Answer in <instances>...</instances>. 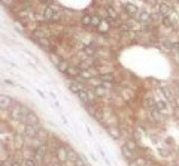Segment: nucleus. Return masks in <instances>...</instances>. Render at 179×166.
<instances>
[{
  "mask_svg": "<svg viewBox=\"0 0 179 166\" xmlns=\"http://www.w3.org/2000/svg\"><path fill=\"white\" fill-rule=\"evenodd\" d=\"M43 15H45L46 21H58L61 18V11L52 9V8H46L43 11Z\"/></svg>",
  "mask_w": 179,
  "mask_h": 166,
  "instance_id": "obj_1",
  "label": "nucleus"
},
{
  "mask_svg": "<svg viewBox=\"0 0 179 166\" xmlns=\"http://www.w3.org/2000/svg\"><path fill=\"white\" fill-rule=\"evenodd\" d=\"M46 151H48L46 145H41L39 148H36L34 150V162H43V159L46 156Z\"/></svg>",
  "mask_w": 179,
  "mask_h": 166,
  "instance_id": "obj_2",
  "label": "nucleus"
},
{
  "mask_svg": "<svg viewBox=\"0 0 179 166\" xmlns=\"http://www.w3.org/2000/svg\"><path fill=\"white\" fill-rule=\"evenodd\" d=\"M34 39V42L39 45V46H42L43 49H51V41L48 39V37H33Z\"/></svg>",
  "mask_w": 179,
  "mask_h": 166,
  "instance_id": "obj_3",
  "label": "nucleus"
},
{
  "mask_svg": "<svg viewBox=\"0 0 179 166\" xmlns=\"http://www.w3.org/2000/svg\"><path fill=\"white\" fill-rule=\"evenodd\" d=\"M96 76V70L91 68V69H87V70H81L79 72V78L81 79H91V78H94Z\"/></svg>",
  "mask_w": 179,
  "mask_h": 166,
  "instance_id": "obj_4",
  "label": "nucleus"
},
{
  "mask_svg": "<svg viewBox=\"0 0 179 166\" xmlns=\"http://www.w3.org/2000/svg\"><path fill=\"white\" fill-rule=\"evenodd\" d=\"M55 153H57V159H58L61 163H66V162H67V148L61 147V148H58Z\"/></svg>",
  "mask_w": 179,
  "mask_h": 166,
  "instance_id": "obj_5",
  "label": "nucleus"
},
{
  "mask_svg": "<svg viewBox=\"0 0 179 166\" xmlns=\"http://www.w3.org/2000/svg\"><path fill=\"white\" fill-rule=\"evenodd\" d=\"M69 88L73 91V93H81L82 90H85V87L81 84V82H75V81H72V82H69Z\"/></svg>",
  "mask_w": 179,
  "mask_h": 166,
  "instance_id": "obj_6",
  "label": "nucleus"
},
{
  "mask_svg": "<svg viewBox=\"0 0 179 166\" xmlns=\"http://www.w3.org/2000/svg\"><path fill=\"white\" fill-rule=\"evenodd\" d=\"M10 115H12V118L14 120H21V117H22V114H21V109H20V106L18 105H14V106H10Z\"/></svg>",
  "mask_w": 179,
  "mask_h": 166,
  "instance_id": "obj_7",
  "label": "nucleus"
},
{
  "mask_svg": "<svg viewBox=\"0 0 179 166\" xmlns=\"http://www.w3.org/2000/svg\"><path fill=\"white\" fill-rule=\"evenodd\" d=\"M124 9H125V12H127L129 15H137V14H139L137 6L133 5V3H125V5H124Z\"/></svg>",
  "mask_w": 179,
  "mask_h": 166,
  "instance_id": "obj_8",
  "label": "nucleus"
},
{
  "mask_svg": "<svg viewBox=\"0 0 179 166\" xmlns=\"http://www.w3.org/2000/svg\"><path fill=\"white\" fill-rule=\"evenodd\" d=\"M137 20H139L140 23L146 24V23L151 21V14H149V12H146V11H140L139 14H137Z\"/></svg>",
  "mask_w": 179,
  "mask_h": 166,
  "instance_id": "obj_9",
  "label": "nucleus"
},
{
  "mask_svg": "<svg viewBox=\"0 0 179 166\" xmlns=\"http://www.w3.org/2000/svg\"><path fill=\"white\" fill-rule=\"evenodd\" d=\"M10 105H12V100H10V97L0 94V109H6V108H9Z\"/></svg>",
  "mask_w": 179,
  "mask_h": 166,
  "instance_id": "obj_10",
  "label": "nucleus"
},
{
  "mask_svg": "<svg viewBox=\"0 0 179 166\" xmlns=\"http://www.w3.org/2000/svg\"><path fill=\"white\" fill-rule=\"evenodd\" d=\"M121 151H122V156H124L127 160H130V162H133V160H134V154H133V151H131V150H129L125 145L122 147V150H121Z\"/></svg>",
  "mask_w": 179,
  "mask_h": 166,
  "instance_id": "obj_11",
  "label": "nucleus"
},
{
  "mask_svg": "<svg viewBox=\"0 0 179 166\" xmlns=\"http://www.w3.org/2000/svg\"><path fill=\"white\" fill-rule=\"evenodd\" d=\"M170 12V8L169 5H166V3H160L158 5V14L160 15H164V17H167V14Z\"/></svg>",
  "mask_w": 179,
  "mask_h": 166,
  "instance_id": "obj_12",
  "label": "nucleus"
},
{
  "mask_svg": "<svg viewBox=\"0 0 179 166\" xmlns=\"http://www.w3.org/2000/svg\"><path fill=\"white\" fill-rule=\"evenodd\" d=\"M94 94H96V96H99V97H103V96H106V94H108V88H105L103 85L96 87V88H94Z\"/></svg>",
  "mask_w": 179,
  "mask_h": 166,
  "instance_id": "obj_13",
  "label": "nucleus"
},
{
  "mask_svg": "<svg viewBox=\"0 0 179 166\" xmlns=\"http://www.w3.org/2000/svg\"><path fill=\"white\" fill-rule=\"evenodd\" d=\"M84 53L87 54V56H90V57H93L94 54H96V45H85L84 46Z\"/></svg>",
  "mask_w": 179,
  "mask_h": 166,
  "instance_id": "obj_14",
  "label": "nucleus"
},
{
  "mask_svg": "<svg viewBox=\"0 0 179 166\" xmlns=\"http://www.w3.org/2000/svg\"><path fill=\"white\" fill-rule=\"evenodd\" d=\"M79 68H75V66H69V69L66 70V75L69 76H79Z\"/></svg>",
  "mask_w": 179,
  "mask_h": 166,
  "instance_id": "obj_15",
  "label": "nucleus"
},
{
  "mask_svg": "<svg viewBox=\"0 0 179 166\" xmlns=\"http://www.w3.org/2000/svg\"><path fill=\"white\" fill-rule=\"evenodd\" d=\"M160 90H161V93L164 94L166 99L170 100V102H173V96H172V93H170V90H169L167 87H160Z\"/></svg>",
  "mask_w": 179,
  "mask_h": 166,
  "instance_id": "obj_16",
  "label": "nucleus"
},
{
  "mask_svg": "<svg viewBox=\"0 0 179 166\" xmlns=\"http://www.w3.org/2000/svg\"><path fill=\"white\" fill-rule=\"evenodd\" d=\"M151 115H152V118H154V120L160 121V120L163 118V112H161V111H158L157 108H154V109H151Z\"/></svg>",
  "mask_w": 179,
  "mask_h": 166,
  "instance_id": "obj_17",
  "label": "nucleus"
},
{
  "mask_svg": "<svg viewBox=\"0 0 179 166\" xmlns=\"http://www.w3.org/2000/svg\"><path fill=\"white\" fill-rule=\"evenodd\" d=\"M79 156L76 154V153L73 151V150H70V148H67V160L69 162H72V163H75L76 162V159H78Z\"/></svg>",
  "mask_w": 179,
  "mask_h": 166,
  "instance_id": "obj_18",
  "label": "nucleus"
},
{
  "mask_svg": "<svg viewBox=\"0 0 179 166\" xmlns=\"http://www.w3.org/2000/svg\"><path fill=\"white\" fill-rule=\"evenodd\" d=\"M108 133H109L113 139H118V138L121 136V133H120V130L117 129V127H109V129H108Z\"/></svg>",
  "mask_w": 179,
  "mask_h": 166,
  "instance_id": "obj_19",
  "label": "nucleus"
},
{
  "mask_svg": "<svg viewBox=\"0 0 179 166\" xmlns=\"http://www.w3.org/2000/svg\"><path fill=\"white\" fill-rule=\"evenodd\" d=\"M99 78L103 82H113V75L112 73H101Z\"/></svg>",
  "mask_w": 179,
  "mask_h": 166,
  "instance_id": "obj_20",
  "label": "nucleus"
},
{
  "mask_svg": "<svg viewBox=\"0 0 179 166\" xmlns=\"http://www.w3.org/2000/svg\"><path fill=\"white\" fill-rule=\"evenodd\" d=\"M109 27H110V24H109L108 21H101V23H100V25H99V27H97V30H100V32L106 33V32L109 30Z\"/></svg>",
  "mask_w": 179,
  "mask_h": 166,
  "instance_id": "obj_21",
  "label": "nucleus"
},
{
  "mask_svg": "<svg viewBox=\"0 0 179 166\" xmlns=\"http://www.w3.org/2000/svg\"><path fill=\"white\" fill-rule=\"evenodd\" d=\"M49 57H51V60H52V63H54L55 66H58L60 63L63 61V58H61L60 56H57L55 53H51V54H49Z\"/></svg>",
  "mask_w": 179,
  "mask_h": 166,
  "instance_id": "obj_22",
  "label": "nucleus"
},
{
  "mask_svg": "<svg viewBox=\"0 0 179 166\" xmlns=\"http://www.w3.org/2000/svg\"><path fill=\"white\" fill-rule=\"evenodd\" d=\"M91 18H93V17L88 15V14L84 15V17H82V25H85V27L90 29V27H91Z\"/></svg>",
  "mask_w": 179,
  "mask_h": 166,
  "instance_id": "obj_23",
  "label": "nucleus"
},
{
  "mask_svg": "<svg viewBox=\"0 0 179 166\" xmlns=\"http://www.w3.org/2000/svg\"><path fill=\"white\" fill-rule=\"evenodd\" d=\"M57 69H58L60 72H64V73H66V70L69 69V63H67L66 60H63V61L60 63V65L57 66Z\"/></svg>",
  "mask_w": 179,
  "mask_h": 166,
  "instance_id": "obj_24",
  "label": "nucleus"
},
{
  "mask_svg": "<svg viewBox=\"0 0 179 166\" xmlns=\"http://www.w3.org/2000/svg\"><path fill=\"white\" fill-rule=\"evenodd\" d=\"M106 14H108V17H109L110 20H112V18H113V20L117 18V12H115V9H113V8H110V6L106 9Z\"/></svg>",
  "mask_w": 179,
  "mask_h": 166,
  "instance_id": "obj_25",
  "label": "nucleus"
},
{
  "mask_svg": "<svg viewBox=\"0 0 179 166\" xmlns=\"http://www.w3.org/2000/svg\"><path fill=\"white\" fill-rule=\"evenodd\" d=\"M100 23H101V20L97 15H93V18H91V27H99Z\"/></svg>",
  "mask_w": 179,
  "mask_h": 166,
  "instance_id": "obj_26",
  "label": "nucleus"
},
{
  "mask_svg": "<svg viewBox=\"0 0 179 166\" xmlns=\"http://www.w3.org/2000/svg\"><path fill=\"white\" fill-rule=\"evenodd\" d=\"M155 108H157L158 111H164L166 108H167V103H166L164 100H158V102H157V105H155Z\"/></svg>",
  "mask_w": 179,
  "mask_h": 166,
  "instance_id": "obj_27",
  "label": "nucleus"
},
{
  "mask_svg": "<svg viewBox=\"0 0 179 166\" xmlns=\"http://www.w3.org/2000/svg\"><path fill=\"white\" fill-rule=\"evenodd\" d=\"M145 103H146V106H148L149 109H154V108H155V105H157V102H154L151 97H148V99L145 100Z\"/></svg>",
  "mask_w": 179,
  "mask_h": 166,
  "instance_id": "obj_28",
  "label": "nucleus"
},
{
  "mask_svg": "<svg viewBox=\"0 0 179 166\" xmlns=\"http://www.w3.org/2000/svg\"><path fill=\"white\" fill-rule=\"evenodd\" d=\"M125 147L129 148V150H131V151H134V150L137 148L136 142H134V141H131V139H130V141H127V142H125Z\"/></svg>",
  "mask_w": 179,
  "mask_h": 166,
  "instance_id": "obj_29",
  "label": "nucleus"
},
{
  "mask_svg": "<svg viewBox=\"0 0 179 166\" xmlns=\"http://www.w3.org/2000/svg\"><path fill=\"white\" fill-rule=\"evenodd\" d=\"M2 3H3V6H6V8H12L15 5V0H2Z\"/></svg>",
  "mask_w": 179,
  "mask_h": 166,
  "instance_id": "obj_30",
  "label": "nucleus"
},
{
  "mask_svg": "<svg viewBox=\"0 0 179 166\" xmlns=\"http://www.w3.org/2000/svg\"><path fill=\"white\" fill-rule=\"evenodd\" d=\"M161 45H164L166 46V49H172V46H173V42H170V41H161Z\"/></svg>",
  "mask_w": 179,
  "mask_h": 166,
  "instance_id": "obj_31",
  "label": "nucleus"
},
{
  "mask_svg": "<svg viewBox=\"0 0 179 166\" xmlns=\"http://www.w3.org/2000/svg\"><path fill=\"white\" fill-rule=\"evenodd\" d=\"M20 109H21V114L25 117V115H29V114H31V111L27 108V106H20Z\"/></svg>",
  "mask_w": 179,
  "mask_h": 166,
  "instance_id": "obj_32",
  "label": "nucleus"
},
{
  "mask_svg": "<svg viewBox=\"0 0 179 166\" xmlns=\"http://www.w3.org/2000/svg\"><path fill=\"white\" fill-rule=\"evenodd\" d=\"M24 166H36L34 159H25L24 160Z\"/></svg>",
  "mask_w": 179,
  "mask_h": 166,
  "instance_id": "obj_33",
  "label": "nucleus"
},
{
  "mask_svg": "<svg viewBox=\"0 0 179 166\" xmlns=\"http://www.w3.org/2000/svg\"><path fill=\"white\" fill-rule=\"evenodd\" d=\"M49 166H61V162L55 157V159H52V160L49 162Z\"/></svg>",
  "mask_w": 179,
  "mask_h": 166,
  "instance_id": "obj_34",
  "label": "nucleus"
},
{
  "mask_svg": "<svg viewBox=\"0 0 179 166\" xmlns=\"http://www.w3.org/2000/svg\"><path fill=\"white\" fill-rule=\"evenodd\" d=\"M163 25H166V27H170V25H172L169 17H164V18H163Z\"/></svg>",
  "mask_w": 179,
  "mask_h": 166,
  "instance_id": "obj_35",
  "label": "nucleus"
},
{
  "mask_svg": "<svg viewBox=\"0 0 179 166\" xmlns=\"http://www.w3.org/2000/svg\"><path fill=\"white\" fill-rule=\"evenodd\" d=\"M75 165H76V166H85V163H84V160H82L81 157H78V159H76Z\"/></svg>",
  "mask_w": 179,
  "mask_h": 166,
  "instance_id": "obj_36",
  "label": "nucleus"
},
{
  "mask_svg": "<svg viewBox=\"0 0 179 166\" xmlns=\"http://www.w3.org/2000/svg\"><path fill=\"white\" fill-rule=\"evenodd\" d=\"M172 49H173V51H176V53H179V42H173Z\"/></svg>",
  "mask_w": 179,
  "mask_h": 166,
  "instance_id": "obj_37",
  "label": "nucleus"
},
{
  "mask_svg": "<svg viewBox=\"0 0 179 166\" xmlns=\"http://www.w3.org/2000/svg\"><path fill=\"white\" fill-rule=\"evenodd\" d=\"M130 166H139V163H137V162H134V160H133V162H130Z\"/></svg>",
  "mask_w": 179,
  "mask_h": 166,
  "instance_id": "obj_38",
  "label": "nucleus"
},
{
  "mask_svg": "<svg viewBox=\"0 0 179 166\" xmlns=\"http://www.w3.org/2000/svg\"><path fill=\"white\" fill-rule=\"evenodd\" d=\"M173 102H175V103H176V106H178V108H179V97H176V99H175V100H173Z\"/></svg>",
  "mask_w": 179,
  "mask_h": 166,
  "instance_id": "obj_39",
  "label": "nucleus"
},
{
  "mask_svg": "<svg viewBox=\"0 0 179 166\" xmlns=\"http://www.w3.org/2000/svg\"><path fill=\"white\" fill-rule=\"evenodd\" d=\"M176 88H178V91H179V82H176Z\"/></svg>",
  "mask_w": 179,
  "mask_h": 166,
  "instance_id": "obj_40",
  "label": "nucleus"
},
{
  "mask_svg": "<svg viewBox=\"0 0 179 166\" xmlns=\"http://www.w3.org/2000/svg\"><path fill=\"white\" fill-rule=\"evenodd\" d=\"M176 2H178V3H179V0H176Z\"/></svg>",
  "mask_w": 179,
  "mask_h": 166,
  "instance_id": "obj_41",
  "label": "nucleus"
}]
</instances>
